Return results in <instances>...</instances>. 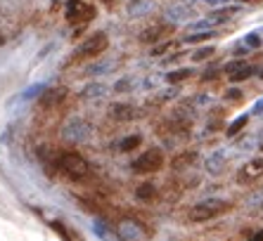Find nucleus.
<instances>
[{"label":"nucleus","instance_id":"0eeeda50","mask_svg":"<svg viewBox=\"0 0 263 241\" xmlns=\"http://www.w3.org/2000/svg\"><path fill=\"white\" fill-rule=\"evenodd\" d=\"M261 175H263V159H251L237 170V182H239V185H251V182H256Z\"/></svg>","mask_w":263,"mask_h":241},{"label":"nucleus","instance_id":"7ed1b4c3","mask_svg":"<svg viewBox=\"0 0 263 241\" xmlns=\"http://www.w3.org/2000/svg\"><path fill=\"white\" fill-rule=\"evenodd\" d=\"M133 173L138 175H152V173H159L164 168V154L159 149H147L145 154H138L131 163Z\"/></svg>","mask_w":263,"mask_h":241},{"label":"nucleus","instance_id":"f8f14e48","mask_svg":"<svg viewBox=\"0 0 263 241\" xmlns=\"http://www.w3.org/2000/svg\"><path fill=\"white\" fill-rule=\"evenodd\" d=\"M195 161H197V151H183V154H175L171 159V168L175 173H180L185 168H190Z\"/></svg>","mask_w":263,"mask_h":241},{"label":"nucleus","instance_id":"72a5a7b5","mask_svg":"<svg viewBox=\"0 0 263 241\" xmlns=\"http://www.w3.org/2000/svg\"><path fill=\"white\" fill-rule=\"evenodd\" d=\"M228 97H230V99H239V97H242V93H239V90H230V93H228Z\"/></svg>","mask_w":263,"mask_h":241},{"label":"nucleus","instance_id":"393cba45","mask_svg":"<svg viewBox=\"0 0 263 241\" xmlns=\"http://www.w3.org/2000/svg\"><path fill=\"white\" fill-rule=\"evenodd\" d=\"M242 67H247V64H244V59H235V62H230V64H225L223 67V71L225 73H228V76H233V73H235V71H239V69Z\"/></svg>","mask_w":263,"mask_h":241},{"label":"nucleus","instance_id":"b1692460","mask_svg":"<svg viewBox=\"0 0 263 241\" xmlns=\"http://www.w3.org/2000/svg\"><path fill=\"white\" fill-rule=\"evenodd\" d=\"M209 38H213V31H199V33H190L187 36V43H202V40H209Z\"/></svg>","mask_w":263,"mask_h":241},{"label":"nucleus","instance_id":"ddd939ff","mask_svg":"<svg viewBox=\"0 0 263 241\" xmlns=\"http://www.w3.org/2000/svg\"><path fill=\"white\" fill-rule=\"evenodd\" d=\"M192 14H195L192 12V7L178 5V7H169V10H166V19H169V22H187Z\"/></svg>","mask_w":263,"mask_h":241},{"label":"nucleus","instance_id":"7c9ffc66","mask_svg":"<svg viewBox=\"0 0 263 241\" xmlns=\"http://www.w3.org/2000/svg\"><path fill=\"white\" fill-rule=\"evenodd\" d=\"M247 52H249V48H247L244 43H239V45H235V54H237V57H239V54H247Z\"/></svg>","mask_w":263,"mask_h":241},{"label":"nucleus","instance_id":"cd10ccee","mask_svg":"<svg viewBox=\"0 0 263 241\" xmlns=\"http://www.w3.org/2000/svg\"><path fill=\"white\" fill-rule=\"evenodd\" d=\"M261 203H263V189L259 192V194H254V196L249 199V208H259Z\"/></svg>","mask_w":263,"mask_h":241},{"label":"nucleus","instance_id":"aec40b11","mask_svg":"<svg viewBox=\"0 0 263 241\" xmlns=\"http://www.w3.org/2000/svg\"><path fill=\"white\" fill-rule=\"evenodd\" d=\"M135 196H138L140 201H149V199H154V196H157V189H154V185H149V182H147V185H140V187H138Z\"/></svg>","mask_w":263,"mask_h":241},{"label":"nucleus","instance_id":"e433bc0d","mask_svg":"<svg viewBox=\"0 0 263 241\" xmlns=\"http://www.w3.org/2000/svg\"><path fill=\"white\" fill-rule=\"evenodd\" d=\"M244 2H256V0H244Z\"/></svg>","mask_w":263,"mask_h":241},{"label":"nucleus","instance_id":"c756f323","mask_svg":"<svg viewBox=\"0 0 263 241\" xmlns=\"http://www.w3.org/2000/svg\"><path fill=\"white\" fill-rule=\"evenodd\" d=\"M169 48H171V40H166V43H161V45H159V48H154V54H161V52H166V50H169Z\"/></svg>","mask_w":263,"mask_h":241},{"label":"nucleus","instance_id":"a211bd4d","mask_svg":"<svg viewBox=\"0 0 263 241\" xmlns=\"http://www.w3.org/2000/svg\"><path fill=\"white\" fill-rule=\"evenodd\" d=\"M105 93H107V88L102 85V83H92V85H88V88H83L81 97H86V99H92V97H102Z\"/></svg>","mask_w":263,"mask_h":241},{"label":"nucleus","instance_id":"dca6fc26","mask_svg":"<svg viewBox=\"0 0 263 241\" xmlns=\"http://www.w3.org/2000/svg\"><path fill=\"white\" fill-rule=\"evenodd\" d=\"M247 123H249V114H242V116H237V119L233 120L228 128H225V135H228V137H235L239 130H244V128H247Z\"/></svg>","mask_w":263,"mask_h":241},{"label":"nucleus","instance_id":"4be33fe9","mask_svg":"<svg viewBox=\"0 0 263 241\" xmlns=\"http://www.w3.org/2000/svg\"><path fill=\"white\" fill-rule=\"evenodd\" d=\"M237 12V7H223V10H216V12L211 14L209 19H213L216 24H221V22H225V19H230L233 14Z\"/></svg>","mask_w":263,"mask_h":241},{"label":"nucleus","instance_id":"4468645a","mask_svg":"<svg viewBox=\"0 0 263 241\" xmlns=\"http://www.w3.org/2000/svg\"><path fill=\"white\" fill-rule=\"evenodd\" d=\"M259 73H263V69L261 67H242L239 71H235L233 76H228V80L230 83H242V80H247V78H251V76H259Z\"/></svg>","mask_w":263,"mask_h":241},{"label":"nucleus","instance_id":"473e14b6","mask_svg":"<svg viewBox=\"0 0 263 241\" xmlns=\"http://www.w3.org/2000/svg\"><path fill=\"white\" fill-rule=\"evenodd\" d=\"M247 241H263V229H259V232H254Z\"/></svg>","mask_w":263,"mask_h":241},{"label":"nucleus","instance_id":"f03ea898","mask_svg":"<svg viewBox=\"0 0 263 241\" xmlns=\"http://www.w3.org/2000/svg\"><path fill=\"white\" fill-rule=\"evenodd\" d=\"M228 208H230V203L223 199H204L190 208V220L192 222H206V220L223 215Z\"/></svg>","mask_w":263,"mask_h":241},{"label":"nucleus","instance_id":"2f4dec72","mask_svg":"<svg viewBox=\"0 0 263 241\" xmlns=\"http://www.w3.org/2000/svg\"><path fill=\"white\" fill-rule=\"evenodd\" d=\"M211 99H209V95H197V104L199 107H204V104H209Z\"/></svg>","mask_w":263,"mask_h":241},{"label":"nucleus","instance_id":"1a4fd4ad","mask_svg":"<svg viewBox=\"0 0 263 241\" xmlns=\"http://www.w3.org/2000/svg\"><path fill=\"white\" fill-rule=\"evenodd\" d=\"M228 163V151H213L206 159V173L209 175H221Z\"/></svg>","mask_w":263,"mask_h":241},{"label":"nucleus","instance_id":"c9c22d12","mask_svg":"<svg viewBox=\"0 0 263 241\" xmlns=\"http://www.w3.org/2000/svg\"><path fill=\"white\" fill-rule=\"evenodd\" d=\"M254 111H263V99H261V102H256V104H254Z\"/></svg>","mask_w":263,"mask_h":241},{"label":"nucleus","instance_id":"f704fd0d","mask_svg":"<svg viewBox=\"0 0 263 241\" xmlns=\"http://www.w3.org/2000/svg\"><path fill=\"white\" fill-rule=\"evenodd\" d=\"M199 2H206V5H218V2H223V0H199Z\"/></svg>","mask_w":263,"mask_h":241},{"label":"nucleus","instance_id":"412c9836","mask_svg":"<svg viewBox=\"0 0 263 241\" xmlns=\"http://www.w3.org/2000/svg\"><path fill=\"white\" fill-rule=\"evenodd\" d=\"M213 26H216V22L213 19H199V22H195V24H190V33H199V31H213Z\"/></svg>","mask_w":263,"mask_h":241},{"label":"nucleus","instance_id":"20e7f679","mask_svg":"<svg viewBox=\"0 0 263 241\" xmlns=\"http://www.w3.org/2000/svg\"><path fill=\"white\" fill-rule=\"evenodd\" d=\"M107 45H109V40H107V33L97 31V33H92L90 38H86V40H83V43L79 45V48L74 50L71 59H92V57H97V54L105 52Z\"/></svg>","mask_w":263,"mask_h":241},{"label":"nucleus","instance_id":"bb28decb","mask_svg":"<svg viewBox=\"0 0 263 241\" xmlns=\"http://www.w3.org/2000/svg\"><path fill=\"white\" fill-rule=\"evenodd\" d=\"M147 10H152V2L140 0V5H133L131 7V14H140V12H147Z\"/></svg>","mask_w":263,"mask_h":241},{"label":"nucleus","instance_id":"5701e85b","mask_svg":"<svg viewBox=\"0 0 263 241\" xmlns=\"http://www.w3.org/2000/svg\"><path fill=\"white\" fill-rule=\"evenodd\" d=\"M213 52H216V48H213V45H209V48H199L197 52L192 54V59H195V62H204V59H209Z\"/></svg>","mask_w":263,"mask_h":241},{"label":"nucleus","instance_id":"c85d7f7f","mask_svg":"<svg viewBox=\"0 0 263 241\" xmlns=\"http://www.w3.org/2000/svg\"><path fill=\"white\" fill-rule=\"evenodd\" d=\"M128 88H131V80H118L117 85H114V90H118V93H121V90H128Z\"/></svg>","mask_w":263,"mask_h":241},{"label":"nucleus","instance_id":"39448f33","mask_svg":"<svg viewBox=\"0 0 263 241\" xmlns=\"http://www.w3.org/2000/svg\"><path fill=\"white\" fill-rule=\"evenodd\" d=\"M95 17V7L90 2H83V0H69L66 2V19L71 24H86Z\"/></svg>","mask_w":263,"mask_h":241},{"label":"nucleus","instance_id":"423d86ee","mask_svg":"<svg viewBox=\"0 0 263 241\" xmlns=\"http://www.w3.org/2000/svg\"><path fill=\"white\" fill-rule=\"evenodd\" d=\"M90 133H92L90 123H88V120H83V119H79V116H74V119L66 120L64 130H62L64 140H69V142H83Z\"/></svg>","mask_w":263,"mask_h":241},{"label":"nucleus","instance_id":"6e6552de","mask_svg":"<svg viewBox=\"0 0 263 241\" xmlns=\"http://www.w3.org/2000/svg\"><path fill=\"white\" fill-rule=\"evenodd\" d=\"M171 33V26L169 24H157V26H149L140 33V43H157V40H164L166 36Z\"/></svg>","mask_w":263,"mask_h":241},{"label":"nucleus","instance_id":"4c0bfd02","mask_svg":"<svg viewBox=\"0 0 263 241\" xmlns=\"http://www.w3.org/2000/svg\"><path fill=\"white\" fill-rule=\"evenodd\" d=\"M259 147H261V149H263V140H261V145H259Z\"/></svg>","mask_w":263,"mask_h":241},{"label":"nucleus","instance_id":"2eb2a0df","mask_svg":"<svg viewBox=\"0 0 263 241\" xmlns=\"http://www.w3.org/2000/svg\"><path fill=\"white\" fill-rule=\"evenodd\" d=\"M118 234L123 237L126 241H138L143 237V232L138 225H133V222H121V227H118Z\"/></svg>","mask_w":263,"mask_h":241},{"label":"nucleus","instance_id":"9d476101","mask_svg":"<svg viewBox=\"0 0 263 241\" xmlns=\"http://www.w3.org/2000/svg\"><path fill=\"white\" fill-rule=\"evenodd\" d=\"M109 116L117 120H131L135 119V109L131 104H126V102H114L112 107H109Z\"/></svg>","mask_w":263,"mask_h":241},{"label":"nucleus","instance_id":"f3484780","mask_svg":"<svg viewBox=\"0 0 263 241\" xmlns=\"http://www.w3.org/2000/svg\"><path fill=\"white\" fill-rule=\"evenodd\" d=\"M140 142H143V137H140V135H128V137H123V140L118 142V149H121L123 154H128V151H133V149L140 147Z\"/></svg>","mask_w":263,"mask_h":241},{"label":"nucleus","instance_id":"f257e3e1","mask_svg":"<svg viewBox=\"0 0 263 241\" xmlns=\"http://www.w3.org/2000/svg\"><path fill=\"white\" fill-rule=\"evenodd\" d=\"M55 166L66 173L71 180H76V182H83V180H88L92 173L90 163L83 159L81 154L76 151H57V156H55Z\"/></svg>","mask_w":263,"mask_h":241},{"label":"nucleus","instance_id":"a878e982","mask_svg":"<svg viewBox=\"0 0 263 241\" xmlns=\"http://www.w3.org/2000/svg\"><path fill=\"white\" fill-rule=\"evenodd\" d=\"M242 43H244V45H247L249 50H256V48H261V40H259V33H249V36H247V38L242 40Z\"/></svg>","mask_w":263,"mask_h":241},{"label":"nucleus","instance_id":"9b49d317","mask_svg":"<svg viewBox=\"0 0 263 241\" xmlns=\"http://www.w3.org/2000/svg\"><path fill=\"white\" fill-rule=\"evenodd\" d=\"M66 97V88H53V90H48V93L40 97V107H57V104H62Z\"/></svg>","mask_w":263,"mask_h":241},{"label":"nucleus","instance_id":"6ab92c4d","mask_svg":"<svg viewBox=\"0 0 263 241\" xmlns=\"http://www.w3.org/2000/svg\"><path fill=\"white\" fill-rule=\"evenodd\" d=\"M190 76H192V69H178V71H169L166 80H169L171 85H175V83H183V80L190 78Z\"/></svg>","mask_w":263,"mask_h":241}]
</instances>
